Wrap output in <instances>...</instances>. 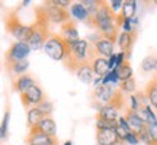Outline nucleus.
<instances>
[{"label":"nucleus","mask_w":157,"mask_h":145,"mask_svg":"<svg viewBox=\"0 0 157 145\" xmlns=\"http://www.w3.org/2000/svg\"><path fill=\"white\" fill-rule=\"evenodd\" d=\"M35 22L32 23V35L28 41V45L31 51H38L42 50L47 38L50 36L51 31H50V22L45 16L44 10H42V6H38L35 9Z\"/></svg>","instance_id":"nucleus-1"},{"label":"nucleus","mask_w":157,"mask_h":145,"mask_svg":"<svg viewBox=\"0 0 157 145\" xmlns=\"http://www.w3.org/2000/svg\"><path fill=\"white\" fill-rule=\"evenodd\" d=\"M42 50L47 55L54 61H64L70 54V45L60 36V34L51 32L50 36L47 38Z\"/></svg>","instance_id":"nucleus-2"},{"label":"nucleus","mask_w":157,"mask_h":145,"mask_svg":"<svg viewBox=\"0 0 157 145\" xmlns=\"http://www.w3.org/2000/svg\"><path fill=\"white\" fill-rule=\"evenodd\" d=\"M5 25L6 31L16 39V42H28L32 35V25L23 23L16 15V12H10L6 15Z\"/></svg>","instance_id":"nucleus-3"},{"label":"nucleus","mask_w":157,"mask_h":145,"mask_svg":"<svg viewBox=\"0 0 157 145\" xmlns=\"http://www.w3.org/2000/svg\"><path fill=\"white\" fill-rule=\"evenodd\" d=\"M29 54H31V48H29L28 42H15V44H12L5 55L6 67H9V65H12V64H15L17 61L28 60Z\"/></svg>","instance_id":"nucleus-4"},{"label":"nucleus","mask_w":157,"mask_h":145,"mask_svg":"<svg viewBox=\"0 0 157 145\" xmlns=\"http://www.w3.org/2000/svg\"><path fill=\"white\" fill-rule=\"evenodd\" d=\"M42 10H44L45 16L48 19V22L54 23V25H64L66 22L71 20V16L68 13L67 9H61V7H57V6H52L50 3L45 2V5H42Z\"/></svg>","instance_id":"nucleus-5"},{"label":"nucleus","mask_w":157,"mask_h":145,"mask_svg":"<svg viewBox=\"0 0 157 145\" xmlns=\"http://www.w3.org/2000/svg\"><path fill=\"white\" fill-rule=\"evenodd\" d=\"M47 97H45L44 90L39 87L38 84H34L32 87H29L25 93L21 95V102L25 107H35L38 106L41 102H44Z\"/></svg>","instance_id":"nucleus-6"},{"label":"nucleus","mask_w":157,"mask_h":145,"mask_svg":"<svg viewBox=\"0 0 157 145\" xmlns=\"http://www.w3.org/2000/svg\"><path fill=\"white\" fill-rule=\"evenodd\" d=\"M25 145H58V139H57V136H48V135L32 128L29 129Z\"/></svg>","instance_id":"nucleus-7"},{"label":"nucleus","mask_w":157,"mask_h":145,"mask_svg":"<svg viewBox=\"0 0 157 145\" xmlns=\"http://www.w3.org/2000/svg\"><path fill=\"white\" fill-rule=\"evenodd\" d=\"M124 117H125V121L128 123L129 129H131L134 134L138 135L140 132H143V131L147 128V123L144 122V119L140 116L138 112H134L127 107V109H125V113H124Z\"/></svg>","instance_id":"nucleus-8"},{"label":"nucleus","mask_w":157,"mask_h":145,"mask_svg":"<svg viewBox=\"0 0 157 145\" xmlns=\"http://www.w3.org/2000/svg\"><path fill=\"white\" fill-rule=\"evenodd\" d=\"M115 91H117V89H113L112 86L101 84L93 90V102H98L101 105H109L115 96Z\"/></svg>","instance_id":"nucleus-9"},{"label":"nucleus","mask_w":157,"mask_h":145,"mask_svg":"<svg viewBox=\"0 0 157 145\" xmlns=\"http://www.w3.org/2000/svg\"><path fill=\"white\" fill-rule=\"evenodd\" d=\"M96 139H98V145H121V144H124L122 141L119 139L115 128L98 129Z\"/></svg>","instance_id":"nucleus-10"},{"label":"nucleus","mask_w":157,"mask_h":145,"mask_svg":"<svg viewBox=\"0 0 157 145\" xmlns=\"http://www.w3.org/2000/svg\"><path fill=\"white\" fill-rule=\"evenodd\" d=\"M60 36H61V38L64 39L68 45L76 44L78 39H80V36H78L77 26H76V22H74L73 19L60 26Z\"/></svg>","instance_id":"nucleus-11"},{"label":"nucleus","mask_w":157,"mask_h":145,"mask_svg":"<svg viewBox=\"0 0 157 145\" xmlns=\"http://www.w3.org/2000/svg\"><path fill=\"white\" fill-rule=\"evenodd\" d=\"M73 72L77 76V78L84 84H92L93 83V70H92V65H90L89 61H83V62H78L77 65L74 67Z\"/></svg>","instance_id":"nucleus-12"},{"label":"nucleus","mask_w":157,"mask_h":145,"mask_svg":"<svg viewBox=\"0 0 157 145\" xmlns=\"http://www.w3.org/2000/svg\"><path fill=\"white\" fill-rule=\"evenodd\" d=\"M135 39H137V31L118 34L117 42L119 45V48H121V52L127 54V58H129V55H131V50H132V45H134Z\"/></svg>","instance_id":"nucleus-13"},{"label":"nucleus","mask_w":157,"mask_h":145,"mask_svg":"<svg viewBox=\"0 0 157 145\" xmlns=\"http://www.w3.org/2000/svg\"><path fill=\"white\" fill-rule=\"evenodd\" d=\"M92 46H93V50H95L96 54L99 57H103V58H109V57L115 52V51H113V46H115V45L105 38L98 39L95 44H92Z\"/></svg>","instance_id":"nucleus-14"},{"label":"nucleus","mask_w":157,"mask_h":145,"mask_svg":"<svg viewBox=\"0 0 157 145\" xmlns=\"http://www.w3.org/2000/svg\"><path fill=\"white\" fill-rule=\"evenodd\" d=\"M34 84H36V81H35V78L32 77V76L23 74V76L16 77L15 80H13V90L17 91L19 95H22V93H25L29 87H32Z\"/></svg>","instance_id":"nucleus-15"},{"label":"nucleus","mask_w":157,"mask_h":145,"mask_svg":"<svg viewBox=\"0 0 157 145\" xmlns=\"http://www.w3.org/2000/svg\"><path fill=\"white\" fill-rule=\"evenodd\" d=\"M119 115H118V110L112 105H103V106L98 110V119H102V121H106L109 123H113L117 125V121Z\"/></svg>","instance_id":"nucleus-16"},{"label":"nucleus","mask_w":157,"mask_h":145,"mask_svg":"<svg viewBox=\"0 0 157 145\" xmlns=\"http://www.w3.org/2000/svg\"><path fill=\"white\" fill-rule=\"evenodd\" d=\"M35 129L45 135H48V136H57V123H56V121L52 119V116H45L44 119L35 126Z\"/></svg>","instance_id":"nucleus-17"},{"label":"nucleus","mask_w":157,"mask_h":145,"mask_svg":"<svg viewBox=\"0 0 157 145\" xmlns=\"http://www.w3.org/2000/svg\"><path fill=\"white\" fill-rule=\"evenodd\" d=\"M144 95H146L148 103L151 105V107H154L157 110V74L144 87Z\"/></svg>","instance_id":"nucleus-18"},{"label":"nucleus","mask_w":157,"mask_h":145,"mask_svg":"<svg viewBox=\"0 0 157 145\" xmlns=\"http://www.w3.org/2000/svg\"><path fill=\"white\" fill-rule=\"evenodd\" d=\"M90 65H92V70H93V74L98 76V77H103L109 68H108V58H103V57H95L92 61H90Z\"/></svg>","instance_id":"nucleus-19"},{"label":"nucleus","mask_w":157,"mask_h":145,"mask_svg":"<svg viewBox=\"0 0 157 145\" xmlns=\"http://www.w3.org/2000/svg\"><path fill=\"white\" fill-rule=\"evenodd\" d=\"M70 16L73 17V20H80V22H86L89 19V13L86 12V9L83 7V5L78 2V3H71L70 5Z\"/></svg>","instance_id":"nucleus-20"},{"label":"nucleus","mask_w":157,"mask_h":145,"mask_svg":"<svg viewBox=\"0 0 157 145\" xmlns=\"http://www.w3.org/2000/svg\"><path fill=\"white\" fill-rule=\"evenodd\" d=\"M45 117V115L42 113V112L39 110L38 107H29L28 112H26V125H28L29 129L35 128L36 125H38L42 119Z\"/></svg>","instance_id":"nucleus-21"},{"label":"nucleus","mask_w":157,"mask_h":145,"mask_svg":"<svg viewBox=\"0 0 157 145\" xmlns=\"http://www.w3.org/2000/svg\"><path fill=\"white\" fill-rule=\"evenodd\" d=\"M6 68H7V71H9V74H10L12 77H21L23 74H26V71H28L29 61L28 60H22V61H17Z\"/></svg>","instance_id":"nucleus-22"},{"label":"nucleus","mask_w":157,"mask_h":145,"mask_svg":"<svg viewBox=\"0 0 157 145\" xmlns=\"http://www.w3.org/2000/svg\"><path fill=\"white\" fill-rule=\"evenodd\" d=\"M135 13H137V2L135 0H125V2H122L121 16L124 19H132V17H135Z\"/></svg>","instance_id":"nucleus-23"},{"label":"nucleus","mask_w":157,"mask_h":145,"mask_svg":"<svg viewBox=\"0 0 157 145\" xmlns=\"http://www.w3.org/2000/svg\"><path fill=\"white\" fill-rule=\"evenodd\" d=\"M9 122H10V109H6L0 123V142L6 141L9 136Z\"/></svg>","instance_id":"nucleus-24"},{"label":"nucleus","mask_w":157,"mask_h":145,"mask_svg":"<svg viewBox=\"0 0 157 145\" xmlns=\"http://www.w3.org/2000/svg\"><path fill=\"white\" fill-rule=\"evenodd\" d=\"M118 72V77L121 81H125V80H129V78H132V67H131V64L129 61H125L124 64H121L118 68H115Z\"/></svg>","instance_id":"nucleus-25"},{"label":"nucleus","mask_w":157,"mask_h":145,"mask_svg":"<svg viewBox=\"0 0 157 145\" xmlns=\"http://www.w3.org/2000/svg\"><path fill=\"white\" fill-rule=\"evenodd\" d=\"M141 70L144 72L157 71V55H148L141 62Z\"/></svg>","instance_id":"nucleus-26"},{"label":"nucleus","mask_w":157,"mask_h":145,"mask_svg":"<svg viewBox=\"0 0 157 145\" xmlns=\"http://www.w3.org/2000/svg\"><path fill=\"white\" fill-rule=\"evenodd\" d=\"M118 90H119L121 93H124V95H134L135 90H137V83H135L134 78H129V80L121 81Z\"/></svg>","instance_id":"nucleus-27"},{"label":"nucleus","mask_w":157,"mask_h":145,"mask_svg":"<svg viewBox=\"0 0 157 145\" xmlns=\"http://www.w3.org/2000/svg\"><path fill=\"white\" fill-rule=\"evenodd\" d=\"M138 113H140V116L143 117V119H144V122H146L147 125H150V123L157 122V116L154 115V112L151 110V106H150V105L144 106L140 112H138Z\"/></svg>","instance_id":"nucleus-28"},{"label":"nucleus","mask_w":157,"mask_h":145,"mask_svg":"<svg viewBox=\"0 0 157 145\" xmlns=\"http://www.w3.org/2000/svg\"><path fill=\"white\" fill-rule=\"evenodd\" d=\"M83 7L86 9V12L89 13V16H92L96 10H98V7L101 5V2H98V0H83V2H80Z\"/></svg>","instance_id":"nucleus-29"},{"label":"nucleus","mask_w":157,"mask_h":145,"mask_svg":"<svg viewBox=\"0 0 157 145\" xmlns=\"http://www.w3.org/2000/svg\"><path fill=\"white\" fill-rule=\"evenodd\" d=\"M36 107L44 113L45 116H51V113H52V110H54V105H52V102H50L48 99H45L44 102H41Z\"/></svg>","instance_id":"nucleus-30"},{"label":"nucleus","mask_w":157,"mask_h":145,"mask_svg":"<svg viewBox=\"0 0 157 145\" xmlns=\"http://www.w3.org/2000/svg\"><path fill=\"white\" fill-rule=\"evenodd\" d=\"M147 134L150 136L151 145H157V122L147 125Z\"/></svg>","instance_id":"nucleus-31"},{"label":"nucleus","mask_w":157,"mask_h":145,"mask_svg":"<svg viewBox=\"0 0 157 145\" xmlns=\"http://www.w3.org/2000/svg\"><path fill=\"white\" fill-rule=\"evenodd\" d=\"M47 3H50L52 6H57V7H61V9H67L71 5L70 0H48Z\"/></svg>","instance_id":"nucleus-32"},{"label":"nucleus","mask_w":157,"mask_h":145,"mask_svg":"<svg viewBox=\"0 0 157 145\" xmlns=\"http://www.w3.org/2000/svg\"><path fill=\"white\" fill-rule=\"evenodd\" d=\"M134 95H135V97H137V100H138V105H140L141 109L148 105V100H147L146 95H144V90H143V91H141V90H140V91H135Z\"/></svg>","instance_id":"nucleus-33"},{"label":"nucleus","mask_w":157,"mask_h":145,"mask_svg":"<svg viewBox=\"0 0 157 145\" xmlns=\"http://www.w3.org/2000/svg\"><path fill=\"white\" fill-rule=\"evenodd\" d=\"M124 142H128L129 145H137L138 142H140V139H138L137 134H134V132H128V134L125 135V138H124Z\"/></svg>","instance_id":"nucleus-34"},{"label":"nucleus","mask_w":157,"mask_h":145,"mask_svg":"<svg viewBox=\"0 0 157 145\" xmlns=\"http://www.w3.org/2000/svg\"><path fill=\"white\" fill-rule=\"evenodd\" d=\"M122 2L124 0H112V2H108V3H109V6H111V9H112L113 13H117V12L122 7Z\"/></svg>","instance_id":"nucleus-35"},{"label":"nucleus","mask_w":157,"mask_h":145,"mask_svg":"<svg viewBox=\"0 0 157 145\" xmlns=\"http://www.w3.org/2000/svg\"><path fill=\"white\" fill-rule=\"evenodd\" d=\"M115 65H117V52H113L112 55L108 58V68H109V71H111V70H113V68H115Z\"/></svg>","instance_id":"nucleus-36"},{"label":"nucleus","mask_w":157,"mask_h":145,"mask_svg":"<svg viewBox=\"0 0 157 145\" xmlns=\"http://www.w3.org/2000/svg\"><path fill=\"white\" fill-rule=\"evenodd\" d=\"M29 3H31V2H29V0H23V2H22V6H28Z\"/></svg>","instance_id":"nucleus-37"},{"label":"nucleus","mask_w":157,"mask_h":145,"mask_svg":"<svg viewBox=\"0 0 157 145\" xmlns=\"http://www.w3.org/2000/svg\"><path fill=\"white\" fill-rule=\"evenodd\" d=\"M63 145H73V142H71V141H66Z\"/></svg>","instance_id":"nucleus-38"}]
</instances>
